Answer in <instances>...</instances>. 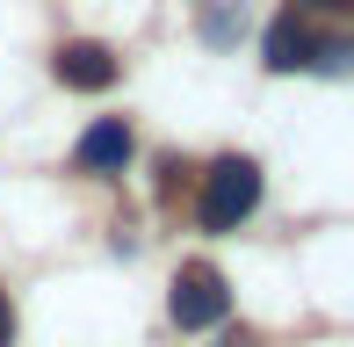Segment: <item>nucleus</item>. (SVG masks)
<instances>
[{"instance_id": "1", "label": "nucleus", "mask_w": 354, "mask_h": 347, "mask_svg": "<svg viewBox=\"0 0 354 347\" xmlns=\"http://www.w3.org/2000/svg\"><path fill=\"white\" fill-rule=\"evenodd\" d=\"M253 203H261V167L253 160H217L203 174V232H239V217H253Z\"/></svg>"}, {"instance_id": "2", "label": "nucleus", "mask_w": 354, "mask_h": 347, "mask_svg": "<svg viewBox=\"0 0 354 347\" xmlns=\"http://www.w3.org/2000/svg\"><path fill=\"white\" fill-rule=\"evenodd\" d=\"M224 304H232V290H224V275H217L210 261H188L181 275H174L167 311H174V326H181V333H203V326H217V319H224Z\"/></svg>"}, {"instance_id": "3", "label": "nucleus", "mask_w": 354, "mask_h": 347, "mask_svg": "<svg viewBox=\"0 0 354 347\" xmlns=\"http://www.w3.org/2000/svg\"><path fill=\"white\" fill-rule=\"evenodd\" d=\"M51 73L66 87H80V94H102V87H116V51L109 44H58V58H51Z\"/></svg>"}, {"instance_id": "4", "label": "nucleus", "mask_w": 354, "mask_h": 347, "mask_svg": "<svg viewBox=\"0 0 354 347\" xmlns=\"http://www.w3.org/2000/svg\"><path fill=\"white\" fill-rule=\"evenodd\" d=\"M123 160H131V123L123 116H102L87 138H80V167L87 174H116Z\"/></svg>"}, {"instance_id": "5", "label": "nucleus", "mask_w": 354, "mask_h": 347, "mask_svg": "<svg viewBox=\"0 0 354 347\" xmlns=\"http://www.w3.org/2000/svg\"><path fill=\"white\" fill-rule=\"evenodd\" d=\"M268 66H275V73H297V66H311V29L297 22V8L268 22Z\"/></svg>"}, {"instance_id": "6", "label": "nucleus", "mask_w": 354, "mask_h": 347, "mask_svg": "<svg viewBox=\"0 0 354 347\" xmlns=\"http://www.w3.org/2000/svg\"><path fill=\"white\" fill-rule=\"evenodd\" d=\"M347 58H354V44H340V37H333V44H311V66L318 73H347Z\"/></svg>"}, {"instance_id": "7", "label": "nucleus", "mask_w": 354, "mask_h": 347, "mask_svg": "<svg viewBox=\"0 0 354 347\" xmlns=\"http://www.w3.org/2000/svg\"><path fill=\"white\" fill-rule=\"evenodd\" d=\"M0 347H15V304H8V290H0Z\"/></svg>"}, {"instance_id": "8", "label": "nucleus", "mask_w": 354, "mask_h": 347, "mask_svg": "<svg viewBox=\"0 0 354 347\" xmlns=\"http://www.w3.org/2000/svg\"><path fill=\"white\" fill-rule=\"evenodd\" d=\"M304 8H354V0H304Z\"/></svg>"}, {"instance_id": "9", "label": "nucleus", "mask_w": 354, "mask_h": 347, "mask_svg": "<svg viewBox=\"0 0 354 347\" xmlns=\"http://www.w3.org/2000/svg\"><path fill=\"white\" fill-rule=\"evenodd\" d=\"M224 347H253V340H246V333H232V340H224Z\"/></svg>"}]
</instances>
